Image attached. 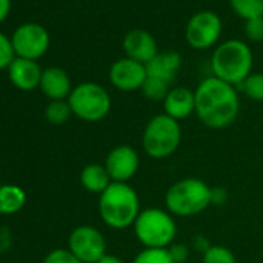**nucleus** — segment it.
<instances>
[{"mask_svg":"<svg viewBox=\"0 0 263 263\" xmlns=\"http://www.w3.org/2000/svg\"><path fill=\"white\" fill-rule=\"evenodd\" d=\"M164 113L175 121H183L195 113V93L186 87H172L163 101Z\"/></svg>","mask_w":263,"mask_h":263,"instance_id":"4468645a","label":"nucleus"},{"mask_svg":"<svg viewBox=\"0 0 263 263\" xmlns=\"http://www.w3.org/2000/svg\"><path fill=\"white\" fill-rule=\"evenodd\" d=\"M39 88L51 101H65L73 90L70 76L59 67H50L44 70Z\"/></svg>","mask_w":263,"mask_h":263,"instance_id":"dca6fc26","label":"nucleus"},{"mask_svg":"<svg viewBox=\"0 0 263 263\" xmlns=\"http://www.w3.org/2000/svg\"><path fill=\"white\" fill-rule=\"evenodd\" d=\"M228 201V192L221 186H215L211 191V203L215 206H221Z\"/></svg>","mask_w":263,"mask_h":263,"instance_id":"c756f323","label":"nucleus"},{"mask_svg":"<svg viewBox=\"0 0 263 263\" xmlns=\"http://www.w3.org/2000/svg\"><path fill=\"white\" fill-rule=\"evenodd\" d=\"M245 36L251 42H261L263 41V16L249 19L245 22Z\"/></svg>","mask_w":263,"mask_h":263,"instance_id":"bb28decb","label":"nucleus"},{"mask_svg":"<svg viewBox=\"0 0 263 263\" xmlns=\"http://www.w3.org/2000/svg\"><path fill=\"white\" fill-rule=\"evenodd\" d=\"M73 115L68 101H51L45 108V118L53 125L65 124Z\"/></svg>","mask_w":263,"mask_h":263,"instance_id":"412c9836","label":"nucleus"},{"mask_svg":"<svg viewBox=\"0 0 263 263\" xmlns=\"http://www.w3.org/2000/svg\"><path fill=\"white\" fill-rule=\"evenodd\" d=\"M211 191L212 187L200 178L189 177L178 180L166 191V209L174 217H195L212 204Z\"/></svg>","mask_w":263,"mask_h":263,"instance_id":"20e7f679","label":"nucleus"},{"mask_svg":"<svg viewBox=\"0 0 263 263\" xmlns=\"http://www.w3.org/2000/svg\"><path fill=\"white\" fill-rule=\"evenodd\" d=\"M195 93V115L208 128L221 130L229 127L240 113L237 87L209 76L203 79Z\"/></svg>","mask_w":263,"mask_h":263,"instance_id":"f257e3e1","label":"nucleus"},{"mask_svg":"<svg viewBox=\"0 0 263 263\" xmlns=\"http://www.w3.org/2000/svg\"><path fill=\"white\" fill-rule=\"evenodd\" d=\"M44 263H82L76 255L70 252V249H53L44 258Z\"/></svg>","mask_w":263,"mask_h":263,"instance_id":"cd10ccee","label":"nucleus"},{"mask_svg":"<svg viewBox=\"0 0 263 263\" xmlns=\"http://www.w3.org/2000/svg\"><path fill=\"white\" fill-rule=\"evenodd\" d=\"M122 50L125 58L134 59L140 64L147 65L160 51L155 37L141 28L130 30L122 39Z\"/></svg>","mask_w":263,"mask_h":263,"instance_id":"ddd939ff","label":"nucleus"},{"mask_svg":"<svg viewBox=\"0 0 263 263\" xmlns=\"http://www.w3.org/2000/svg\"><path fill=\"white\" fill-rule=\"evenodd\" d=\"M211 246H212V243H211L204 235H195V237L192 238V248H194L197 252L204 254Z\"/></svg>","mask_w":263,"mask_h":263,"instance_id":"7c9ffc66","label":"nucleus"},{"mask_svg":"<svg viewBox=\"0 0 263 263\" xmlns=\"http://www.w3.org/2000/svg\"><path fill=\"white\" fill-rule=\"evenodd\" d=\"M203 263H237V258L229 248L223 245H212L203 254Z\"/></svg>","mask_w":263,"mask_h":263,"instance_id":"b1692460","label":"nucleus"},{"mask_svg":"<svg viewBox=\"0 0 263 263\" xmlns=\"http://www.w3.org/2000/svg\"><path fill=\"white\" fill-rule=\"evenodd\" d=\"M11 44L17 58L36 61L47 53L50 47V36L42 25L25 24L14 31Z\"/></svg>","mask_w":263,"mask_h":263,"instance_id":"9d476101","label":"nucleus"},{"mask_svg":"<svg viewBox=\"0 0 263 263\" xmlns=\"http://www.w3.org/2000/svg\"><path fill=\"white\" fill-rule=\"evenodd\" d=\"M98 263H124V260L121 257L115 255V254H105Z\"/></svg>","mask_w":263,"mask_h":263,"instance_id":"473e14b6","label":"nucleus"},{"mask_svg":"<svg viewBox=\"0 0 263 263\" xmlns=\"http://www.w3.org/2000/svg\"><path fill=\"white\" fill-rule=\"evenodd\" d=\"M68 249L82 263H98L107 254V241L99 229L82 224L71 231Z\"/></svg>","mask_w":263,"mask_h":263,"instance_id":"1a4fd4ad","label":"nucleus"},{"mask_svg":"<svg viewBox=\"0 0 263 263\" xmlns=\"http://www.w3.org/2000/svg\"><path fill=\"white\" fill-rule=\"evenodd\" d=\"M167 251L174 263H186L189 258V248L184 243H172Z\"/></svg>","mask_w":263,"mask_h":263,"instance_id":"c85d7f7f","label":"nucleus"},{"mask_svg":"<svg viewBox=\"0 0 263 263\" xmlns=\"http://www.w3.org/2000/svg\"><path fill=\"white\" fill-rule=\"evenodd\" d=\"M132 263H174V260L171 258L167 249L144 248L134 257Z\"/></svg>","mask_w":263,"mask_h":263,"instance_id":"393cba45","label":"nucleus"},{"mask_svg":"<svg viewBox=\"0 0 263 263\" xmlns=\"http://www.w3.org/2000/svg\"><path fill=\"white\" fill-rule=\"evenodd\" d=\"M67 101L73 115L87 122L102 121L111 110L108 91L96 82H82L76 85Z\"/></svg>","mask_w":263,"mask_h":263,"instance_id":"0eeeda50","label":"nucleus"},{"mask_svg":"<svg viewBox=\"0 0 263 263\" xmlns=\"http://www.w3.org/2000/svg\"><path fill=\"white\" fill-rule=\"evenodd\" d=\"M81 184L87 192L91 194H98L101 195L113 181L105 169L104 164H98V163H91L87 164L82 172H81Z\"/></svg>","mask_w":263,"mask_h":263,"instance_id":"a211bd4d","label":"nucleus"},{"mask_svg":"<svg viewBox=\"0 0 263 263\" xmlns=\"http://www.w3.org/2000/svg\"><path fill=\"white\" fill-rule=\"evenodd\" d=\"M181 54L177 51H160L147 65V76L160 79L166 84H172L181 68Z\"/></svg>","mask_w":263,"mask_h":263,"instance_id":"f3484780","label":"nucleus"},{"mask_svg":"<svg viewBox=\"0 0 263 263\" xmlns=\"http://www.w3.org/2000/svg\"><path fill=\"white\" fill-rule=\"evenodd\" d=\"M104 166L113 183H128L140 171V155L132 146L119 144L107 154Z\"/></svg>","mask_w":263,"mask_h":263,"instance_id":"9b49d317","label":"nucleus"},{"mask_svg":"<svg viewBox=\"0 0 263 263\" xmlns=\"http://www.w3.org/2000/svg\"><path fill=\"white\" fill-rule=\"evenodd\" d=\"M42 73L44 71L41 70L36 61H30L24 58H16L13 64L8 67V74L11 82L24 91H30L39 87Z\"/></svg>","mask_w":263,"mask_h":263,"instance_id":"2eb2a0df","label":"nucleus"},{"mask_svg":"<svg viewBox=\"0 0 263 263\" xmlns=\"http://www.w3.org/2000/svg\"><path fill=\"white\" fill-rule=\"evenodd\" d=\"M223 24L218 14L212 11L195 13L186 25V42L194 50H208L214 47L221 36Z\"/></svg>","mask_w":263,"mask_h":263,"instance_id":"6e6552de","label":"nucleus"},{"mask_svg":"<svg viewBox=\"0 0 263 263\" xmlns=\"http://www.w3.org/2000/svg\"><path fill=\"white\" fill-rule=\"evenodd\" d=\"M147 78V70L144 64H140L130 58L118 59L111 64L108 70L110 84L119 91H137L141 90Z\"/></svg>","mask_w":263,"mask_h":263,"instance_id":"f8f14e48","label":"nucleus"},{"mask_svg":"<svg viewBox=\"0 0 263 263\" xmlns=\"http://www.w3.org/2000/svg\"><path fill=\"white\" fill-rule=\"evenodd\" d=\"M254 56L249 45L238 39H229L220 44L211 59V68L215 78L238 87L252 71Z\"/></svg>","mask_w":263,"mask_h":263,"instance_id":"7ed1b4c3","label":"nucleus"},{"mask_svg":"<svg viewBox=\"0 0 263 263\" xmlns=\"http://www.w3.org/2000/svg\"><path fill=\"white\" fill-rule=\"evenodd\" d=\"M238 88L243 91L246 98L261 102L263 101V73H251L238 85Z\"/></svg>","mask_w":263,"mask_h":263,"instance_id":"4be33fe9","label":"nucleus"},{"mask_svg":"<svg viewBox=\"0 0 263 263\" xmlns=\"http://www.w3.org/2000/svg\"><path fill=\"white\" fill-rule=\"evenodd\" d=\"M14 54L16 53H14L11 39H8L5 34L0 33V70L8 68L13 64V61L16 59Z\"/></svg>","mask_w":263,"mask_h":263,"instance_id":"a878e982","label":"nucleus"},{"mask_svg":"<svg viewBox=\"0 0 263 263\" xmlns=\"http://www.w3.org/2000/svg\"><path fill=\"white\" fill-rule=\"evenodd\" d=\"M27 201V194L16 184L0 186V215H13L19 212Z\"/></svg>","mask_w":263,"mask_h":263,"instance_id":"6ab92c4d","label":"nucleus"},{"mask_svg":"<svg viewBox=\"0 0 263 263\" xmlns=\"http://www.w3.org/2000/svg\"><path fill=\"white\" fill-rule=\"evenodd\" d=\"M229 5L245 22L263 16V0H229Z\"/></svg>","mask_w":263,"mask_h":263,"instance_id":"aec40b11","label":"nucleus"},{"mask_svg":"<svg viewBox=\"0 0 263 263\" xmlns=\"http://www.w3.org/2000/svg\"><path fill=\"white\" fill-rule=\"evenodd\" d=\"M98 209L101 220L116 231L134 228L143 211L138 192L128 183H111L99 195Z\"/></svg>","mask_w":263,"mask_h":263,"instance_id":"f03ea898","label":"nucleus"},{"mask_svg":"<svg viewBox=\"0 0 263 263\" xmlns=\"http://www.w3.org/2000/svg\"><path fill=\"white\" fill-rule=\"evenodd\" d=\"M134 232L144 248L167 249L175 243L178 229L175 217L167 209L146 208L140 212L134 224Z\"/></svg>","mask_w":263,"mask_h":263,"instance_id":"39448f33","label":"nucleus"},{"mask_svg":"<svg viewBox=\"0 0 263 263\" xmlns=\"http://www.w3.org/2000/svg\"><path fill=\"white\" fill-rule=\"evenodd\" d=\"M183 138L181 125L166 113L155 115L149 119L143 132V151L154 160H164L172 157Z\"/></svg>","mask_w":263,"mask_h":263,"instance_id":"423d86ee","label":"nucleus"},{"mask_svg":"<svg viewBox=\"0 0 263 263\" xmlns=\"http://www.w3.org/2000/svg\"><path fill=\"white\" fill-rule=\"evenodd\" d=\"M11 10V0H0V22H4Z\"/></svg>","mask_w":263,"mask_h":263,"instance_id":"2f4dec72","label":"nucleus"},{"mask_svg":"<svg viewBox=\"0 0 263 263\" xmlns=\"http://www.w3.org/2000/svg\"><path fill=\"white\" fill-rule=\"evenodd\" d=\"M171 88L172 87L169 84H166V82H163L160 79L147 76L144 84H143V87H141V91H143L144 98H147L149 101L158 102V101H164V98L167 96Z\"/></svg>","mask_w":263,"mask_h":263,"instance_id":"5701e85b","label":"nucleus"}]
</instances>
